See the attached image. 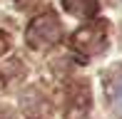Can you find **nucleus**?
I'll return each instance as SVG.
<instances>
[{
  "mask_svg": "<svg viewBox=\"0 0 122 119\" xmlns=\"http://www.w3.org/2000/svg\"><path fill=\"white\" fill-rule=\"evenodd\" d=\"M25 37H27V45L32 50H47V47L60 42V37H62V23H60V18L52 10H47V13L37 15L30 23Z\"/></svg>",
  "mask_w": 122,
  "mask_h": 119,
  "instance_id": "nucleus-1",
  "label": "nucleus"
},
{
  "mask_svg": "<svg viewBox=\"0 0 122 119\" xmlns=\"http://www.w3.org/2000/svg\"><path fill=\"white\" fill-rule=\"evenodd\" d=\"M107 45V25L95 20V23L80 27L72 35V50L80 52L82 57H95L105 50Z\"/></svg>",
  "mask_w": 122,
  "mask_h": 119,
  "instance_id": "nucleus-2",
  "label": "nucleus"
},
{
  "mask_svg": "<svg viewBox=\"0 0 122 119\" xmlns=\"http://www.w3.org/2000/svg\"><path fill=\"white\" fill-rule=\"evenodd\" d=\"M62 8L72 18H92L97 13V0H62Z\"/></svg>",
  "mask_w": 122,
  "mask_h": 119,
  "instance_id": "nucleus-3",
  "label": "nucleus"
},
{
  "mask_svg": "<svg viewBox=\"0 0 122 119\" xmlns=\"http://www.w3.org/2000/svg\"><path fill=\"white\" fill-rule=\"evenodd\" d=\"M110 104H112L115 114L122 117V74L112 82V87H110Z\"/></svg>",
  "mask_w": 122,
  "mask_h": 119,
  "instance_id": "nucleus-4",
  "label": "nucleus"
},
{
  "mask_svg": "<svg viewBox=\"0 0 122 119\" xmlns=\"http://www.w3.org/2000/svg\"><path fill=\"white\" fill-rule=\"evenodd\" d=\"M32 3H37V0H23V3H20V8H23V5H25V8H30Z\"/></svg>",
  "mask_w": 122,
  "mask_h": 119,
  "instance_id": "nucleus-5",
  "label": "nucleus"
}]
</instances>
